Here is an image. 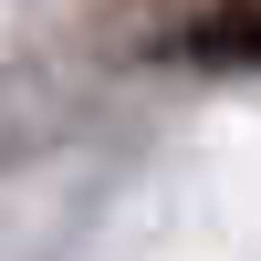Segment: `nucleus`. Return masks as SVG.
<instances>
[{
  "label": "nucleus",
  "mask_w": 261,
  "mask_h": 261,
  "mask_svg": "<svg viewBox=\"0 0 261 261\" xmlns=\"http://www.w3.org/2000/svg\"><path fill=\"white\" fill-rule=\"evenodd\" d=\"M178 42H188V63H261V0H220Z\"/></svg>",
  "instance_id": "obj_1"
}]
</instances>
